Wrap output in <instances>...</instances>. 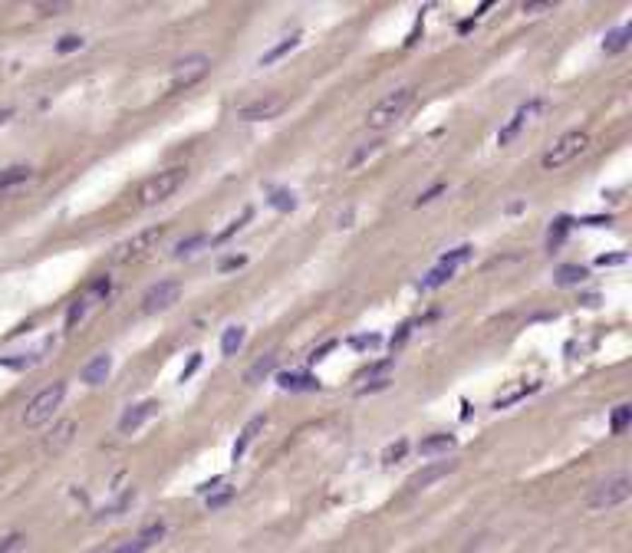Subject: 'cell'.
I'll return each mask as SVG.
<instances>
[{"instance_id":"31","label":"cell","mask_w":632,"mask_h":553,"mask_svg":"<svg viewBox=\"0 0 632 553\" xmlns=\"http://www.w3.org/2000/svg\"><path fill=\"white\" fill-rule=\"evenodd\" d=\"M379 149H382V142H365L363 149H359V152H356L353 158H349V168H359V165H363L365 158H373V155L379 152Z\"/></svg>"},{"instance_id":"11","label":"cell","mask_w":632,"mask_h":553,"mask_svg":"<svg viewBox=\"0 0 632 553\" xmlns=\"http://www.w3.org/2000/svg\"><path fill=\"white\" fill-rule=\"evenodd\" d=\"M182 293V286L175 284V280H162V284L148 286V293L142 296V310L145 313H155V310H168V306L178 300Z\"/></svg>"},{"instance_id":"21","label":"cell","mask_w":632,"mask_h":553,"mask_svg":"<svg viewBox=\"0 0 632 553\" xmlns=\"http://www.w3.org/2000/svg\"><path fill=\"white\" fill-rule=\"evenodd\" d=\"M629 37H632V27H616V30H609V33H606V40H603V50H606V53H619V50L629 47Z\"/></svg>"},{"instance_id":"47","label":"cell","mask_w":632,"mask_h":553,"mask_svg":"<svg viewBox=\"0 0 632 553\" xmlns=\"http://www.w3.org/2000/svg\"><path fill=\"white\" fill-rule=\"evenodd\" d=\"M375 343H379V336H359L353 346H359V349H363V346H375Z\"/></svg>"},{"instance_id":"29","label":"cell","mask_w":632,"mask_h":553,"mask_svg":"<svg viewBox=\"0 0 632 553\" xmlns=\"http://www.w3.org/2000/svg\"><path fill=\"white\" fill-rule=\"evenodd\" d=\"M392 369V359H382V363H375V366H369V369H363L359 372V376H356V379L363 382V379H385V372Z\"/></svg>"},{"instance_id":"6","label":"cell","mask_w":632,"mask_h":553,"mask_svg":"<svg viewBox=\"0 0 632 553\" xmlns=\"http://www.w3.org/2000/svg\"><path fill=\"white\" fill-rule=\"evenodd\" d=\"M632 494V481L629 475H616V477H606V481H599V484L590 491V511H609V507H619L626 504Z\"/></svg>"},{"instance_id":"35","label":"cell","mask_w":632,"mask_h":553,"mask_svg":"<svg viewBox=\"0 0 632 553\" xmlns=\"http://www.w3.org/2000/svg\"><path fill=\"white\" fill-rule=\"evenodd\" d=\"M83 47V37L79 33H66V37H59L57 43V53H73V50Z\"/></svg>"},{"instance_id":"26","label":"cell","mask_w":632,"mask_h":553,"mask_svg":"<svg viewBox=\"0 0 632 553\" xmlns=\"http://www.w3.org/2000/svg\"><path fill=\"white\" fill-rule=\"evenodd\" d=\"M586 280V270L576 267V264H566V267L556 270V284L560 286H570V284H583Z\"/></svg>"},{"instance_id":"22","label":"cell","mask_w":632,"mask_h":553,"mask_svg":"<svg viewBox=\"0 0 632 553\" xmlns=\"http://www.w3.org/2000/svg\"><path fill=\"white\" fill-rule=\"evenodd\" d=\"M277 369V356H264V359H257V363L250 366L247 369V376H244V382H250V385H254V382H260V379H267L270 372Z\"/></svg>"},{"instance_id":"24","label":"cell","mask_w":632,"mask_h":553,"mask_svg":"<svg viewBox=\"0 0 632 553\" xmlns=\"http://www.w3.org/2000/svg\"><path fill=\"white\" fill-rule=\"evenodd\" d=\"M30 175H33V172H30L27 165H13V168H4V172H0V191L13 188V185H23Z\"/></svg>"},{"instance_id":"30","label":"cell","mask_w":632,"mask_h":553,"mask_svg":"<svg viewBox=\"0 0 632 553\" xmlns=\"http://www.w3.org/2000/svg\"><path fill=\"white\" fill-rule=\"evenodd\" d=\"M629 419H632V405H619V409L613 412V435H623Z\"/></svg>"},{"instance_id":"9","label":"cell","mask_w":632,"mask_h":553,"mask_svg":"<svg viewBox=\"0 0 632 553\" xmlns=\"http://www.w3.org/2000/svg\"><path fill=\"white\" fill-rule=\"evenodd\" d=\"M544 105H546V103H544V99H540V95H537V99H530V103H524V105H520L517 112L510 115V122H508V125H504V129H501V132H498V145H510V142H514V139H517V135H520V129H524V125L530 122V119H534V115L540 112Z\"/></svg>"},{"instance_id":"43","label":"cell","mask_w":632,"mask_h":553,"mask_svg":"<svg viewBox=\"0 0 632 553\" xmlns=\"http://www.w3.org/2000/svg\"><path fill=\"white\" fill-rule=\"evenodd\" d=\"M109 290H112V280H109V276H99L96 284H93V293H109Z\"/></svg>"},{"instance_id":"25","label":"cell","mask_w":632,"mask_h":553,"mask_svg":"<svg viewBox=\"0 0 632 553\" xmlns=\"http://www.w3.org/2000/svg\"><path fill=\"white\" fill-rule=\"evenodd\" d=\"M570 228H573V221H570V218H560V221H556L554 228H550V234H546V248H550V250L560 248V244H563V238L570 234Z\"/></svg>"},{"instance_id":"41","label":"cell","mask_w":632,"mask_h":553,"mask_svg":"<svg viewBox=\"0 0 632 553\" xmlns=\"http://www.w3.org/2000/svg\"><path fill=\"white\" fill-rule=\"evenodd\" d=\"M441 191H445V185H435V188H428V191H425V194H421V198L415 201V204H419V208H421V204H428V201H435V198H438Z\"/></svg>"},{"instance_id":"5","label":"cell","mask_w":632,"mask_h":553,"mask_svg":"<svg viewBox=\"0 0 632 553\" xmlns=\"http://www.w3.org/2000/svg\"><path fill=\"white\" fill-rule=\"evenodd\" d=\"M63 399H66V382H53V385H47L43 392H37V395L30 399L27 412H23V425H27V429H40L43 421L53 419V412L63 405Z\"/></svg>"},{"instance_id":"12","label":"cell","mask_w":632,"mask_h":553,"mask_svg":"<svg viewBox=\"0 0 632 553\" xmlns=\"http://www.w3.org/2000/svg\"><path fill=\"white\" fill-rule=\"evenodd\" d=\"M155 409H158V402H139V405H129V409L122 412V419H119V431H122V435H132V431H139L145 421L152 419Z\"/></svg>"},{"instance_id":"14","label":"cell","mask_w":632,"mask_h":553,"mask_svg":"<svg viewBox=\"0 0 632 553\" xmlns=\"http://www.w3.org/2000/svg\"><path fill=\"white\" fill-rule=\"evenodd\" d=\"M109 369H112L109 353H99L96 359H89L86 363V369H83V382H86V385H103L105 376H109Z\"/></svg>"},{"instance_id":"45","label":"cell","mask_w":632,"mask_h":553,"mask_svg":"<svg viewBox=\"0 0 632 553\" xmlns=\"http://www.w3.org/2000/svg\"><path fill=\"white\" fill-rule=\"evenodd\" d=\"M623 260H626V254H613V257H599L596 264H599V267H613V264H623Z\"/></svg>"},{"instance_id":"28","label":"cell","mask_w":632,"mask_h":553,"mask_svg":"<svg viewBox=\"0 0 632 553\" xmlns=\"http://www.w3.org/2000/svg\"><path fill=\"white\" fill-rule=\"evenodd\" d=\"M165 530H168V527H165V520H155V524H148L142 534H139V540H142L145 547H152L155 540H162V537H165Z\"/></svg>"},{"instance_id":"40","label":"cell","mask_w":632,"mask_h":553,"mask_svg":"<svg viewBox=\"0 0 632 553\" xmlns=\"http://www.w3.org/2000/svg\"><path fill=\"white\" fill-rule=\"evenodd\" d=\"M148 550V547L142 544V540H139V537H135V540H129V544H122V547H115L112 553H145Z\"/></svg>"},{"instance_id":"39","label":"cell","mask_w":632,"mask_h":553,"mask_svg":"<svg viewBox=\"0 0 632 553\" xmlns=\"http://www.w3.org/2000/svg\"><path fill=\"white\" fill-rule=\"evenodd\" d=\"M20 544H23V534H10V537H4V540H0V553H13V550H20Z\"/></svg>"},{"instance_id":"27","label":"cell","mask_w":632,"mask_h":553,"mask_svg":"<svg viewBox=\"0 0 632 553\" xmlns=\"http://www.w3.org/2000/svg\"><path fill=\"white\" fill-rule=\"evenodd\" d=\"M540 385L537 382H530V385H520V389H514V392H508V395H501L498 402H494V409H508V405H514V402H520V399H527L530 392H537Z\"/></svg>"},{"instance_id":"33","label":"cell","mask_w":632,"mask_h":553,"mask_svg":"<svg viewBox=\"0 0 632 553\" xmlns=\"http://www.w3.org/2000/svg\"><path fill=\"white\" fill-rule=\"evenodd\" d=\"M270 204L280 211H290L297 204V198H293V191H274V194H270Z\"/></svg>"},{"instance_id":"16","label":"cell","mask_w":632,"mask_h":553,"mask_svg":"<svg viewBox=\"0 0 632 553\" xmlns=\"http://www.w3.org/2000/svg\"><path fill=\"white\" fill-rule=\"evenodd\" d=\"M73 435H76V421H59L57 429L49 431V438H47V451H63L73 441Z\"/></svg>"},{"instance_id":"20","label":"cell","mask_w":632,"mask_h":553,"mask_svg":"<svg viewBox=\"0 0 632 553\" xmlns=\"http://www.w3.org/2000/svg\"><path fill=\"white\" fill-rule=\"evenodd\" d=\"M244 326H228L224 336H221V353L224 356H238V349L244 346Z\"/></svg>"},{"instance_id":"18","label":"cell","mask_w":632,"mask_h":553,"mask_svg":"<svg viewBox=\"0 0 632 553\" xmlns=\"http://www.w3.org/2000/svg\"><path fill=\"white\" fill-rule=\"evenodd\" d=\"M132 501H135V487H129L122 497H115L112 504H105V507H99V514H96V520H109V517H122L129 507H132Z\"/></svg>"},{"instance_id":"13","label":"cell","mask_w":632,"mask_h":553,"mask_svg":"<svg viewBox=\"0 0 632 553\" xmlns=\"http://www.w3.org/2000/svg\"><path fill=\"white\" fill-rule=\"evenodd\" d=\"M458 467V461H435V465H428V467H421L419 475H412L409 477V487H415V491H421V487H428V484H435V481H441L445 475H451Z\"/></svg>"},{"instance_id":"34","label":"cell","mask_w":632,"mask_h":553,"mask_svg":"<svg viewBox=\"0 0 632 553\" xmlns=\"http://www.w3.org/2000/svg\"><path fill=\"white\" fill-rule=\"evenodd\" d=\"M247 221H250V208H247V211H244V214H240V218H234V221H230L228 228L221 231V234H218V238H214V240H228V238H230V234H238V231H240V228H244V224H247Z\"/></svg>"},{"instance_id":"2","label":"cell","mask_w":632,"mask_h":553,"mask_svg":"<svg viewBox=\"0 0 632 553\" xmlns=\"http://www.w3.org/2000/svg\"><path fill=\"white\" fill-rule=\"evenodd\" d=\"M586 149H590V135H586L583 129H573V132L560 135V139L546 149L544 158H540V168H544V172H556V168L570 165L573 158H580Z\"/></svg>"},{"instance_id":"10","label":"cell","mask_w":632,"mask_h":553,"mask_svg":"<svg viewBox=\"0 0 632 553\" xmlns=\"http://www.w3.org/2000/svg\"><path fill=\"white\" fill-rule=\"evenodd\" d=\"M283 95H260V99H254V103H247V105H240V119L244 122H260V119H274V115H280L283 112Z\"/></svg>"},{"instance_id":"15","label":"cell","mask_w":632,"mask_h":553,"mask_svg":"<svg viewBox=\"0 0 632 553\" xmlns=\"http://www.w3.org/2000/svg\"><path fill=\"white\" fill-rule=\"evenodd\" d=\"M264 429V415H257V419H250L247 425H244V431H240V438H238V445H234V451H230V458L234 461H240L244 458V451L250 448V441L257 438V431Z\"/></svg>"},{"instance_id":"37","label":"cell","mask_w":632,"mask_h":553,"mask_svg":"<svg viewBox=\"0 0 632 553\" xmlns=\"http://www.w3.org/2000/svg\"><path fill=\"white\" fill-rule=\"evenodd\" d=\"M405 448H409V445H405V441H395V445H389V448H385V455H382V461L385 465H392V461H399L405 455Z\"/></svg>"},{"instance_id":"19","label":"cell","mask_w":632,"mask_h":553,"mask_svg":"<svg viewBox=\"0 0 632 553\" xmlns=\"http://www.w3.org/2000/svg\"><path fill=\"white\" fill-rule=\"evenodd\" d=\"M280 389H307V392H313V389H320V379H313V376H303V372H283L280 376Z\"/></svg>"},{"instance_id":"7","label":"cell","mask_w":632,"mask_h":553,"mask_svg":"<svg viewBox=\"0 0 632 553\" xmlns=\"http://www.w3.org/2000/svg\"><path fill=\"white\" fill-rule=\"evenodd\" d=\"M471 254H474V248H471V244H461V248L448 250V254H445V257L438 260V267L428 270V276H421V284H419V286H421V290H438L441 284H448L451 276L458 274L461 264H468Z\"/></svg>"},{"instance_id":"44","label":"cell","mask_w":632,"mask_h":553,"mask_svg":"<svg viewBox=\"0 0 632 553\" xmlns=\"http://www.w3.org/2000/svg\"><path fill=\"white\" fill-rule=\"evenodd\" d=\"M198 366H201V356H192V363H188V366L182 369V382H185V379H192V372L198 369Z\"/></svg>"},{"instance_id":"8","label":"cell","mask_w":632,"mask_h":553,"mask_svg":"<svg viewBox=\"0 0 632 553\" xmlns=\"http://www.w3.org/2000/svg\"><path fill=\"white\" fill-rule=\"evenodd\" d=\"M208 66H211V59L208 57H188V59H182V63H175V69H172V89H188V86H194L198 79L208 73Z\"/></svg>"},{"instance_id":"32","label":"cell","mask_w":632,"mask_h":553,"mask_svg":"<svg viewBox=\"0 0 632 553\" xmlns=\"http://www.w3.org/2000/svg\"><path fill=\"white\" fill-rule=\"evenodd\" d=\"M204 240H208V234H192V238L178 240V248H175V254H178V257H185V254H192L194 248H201Z\"/></svg>"},{"instance_id":"42","label":"cell","mask_w":632,"mask_h":553,"mask_svg":"<svg viewBox=\"0 0 632 553\" xmlns=\"http://www.w3.org/2000/svg\"><path fill=\"white\" fill-rule=\"evenodd\" d=\"M247 264V257H228V260H221V270H238Z\"/></svg>"},{"instance_id":"23","label":"cell","mask_w":632,"mask_h":553,"mask_svg":"<svg viewBox=\"0 0 632 553\" xmlns=\"http://www.w3.org/2000/svg\"><path fill=\"white\" fill-rule=\"evenodd\" d=\"M297 43H300V33H293V37H287V40H280L277 47L267 50V53L260 57V66H270V63H277V59H280V57H287V53H290L293 47H297Z\"/></svg>"},{"instance_id":"1","label":"cell","mask_w":632,"mask_h":553,"mask_svg":"<svg viewBox=\"0 0 632 553\" xmlns=\"http://www.w3.org/2000/svg\"><path fill=\"white\" fill-rule=\"evenodd\" d=\"M412 99H415V89L412 86H399L395 93H389V95H382L379 103L369 109V115H365V125L369 129H389L392 122H399L405 115V109L412 105Z\"/></svg>"},{"instance_id":"17","label":"cell","mask_w":632,"mask_h":553,"mask_svg":"<svg viewBox=\"0 0 632 553\" xmlns=\"http://www.w3.org/2000/svg\"><path fill=\"white\" fill-rule=\"evenodd\" d=\"M455 448V435H445V431H438V435H431V438H425L419 445V455H425V458H431V455H445V451Z\"/></svg>"},{"instance_id":"4","label":"cell","mask_w":632,"mask_h":553,"mask_svg":"<svg viewBox=\"0 0 632 553\" xmlns=\"http://www.w3.org/2000/svg\"><path fill=\"white\" fill-rule=\"evenodd\" d=\"M185 175H188V172H185L182 165H175V168H165V172L152 175V178L139 188V208H155V204H162L165 198H172L175 191L182 188Z\"/></svg>"},{"instance_id":"3","label":"cell","mask_w":632,"mask_h":553,"mask_svg":"<svg viewBox=\"0 0 632 553\" xmlns=\"http://www.w3.org/2000/svg\"><path fill=\"white\" fill-rule=\"evenodd\" d=\"M165 234H168V224H155V228L139 231L132 240L119 244V250L112 254V260L115 264H139V260L152 257V250H158V244L165 240Z\"/></svg>"},{"instance_id":"46","label":"cell","mask_w":632,"mask_h":553,"mask_svg":"<svg viewBox=\"0 0 632 553\" xmlns=\"http://www.w3.org/2000/svg\"><path fill=\"white\" fill-rule=\"evenodd\" d=\"M385 385H389V376H385V379H375L373 385H363L359 392H379V389H385Z\"/></svg>"},{"instance_id":"36","label":"cell","mask_w":632,"mask_h":553,"mask_svg":"<svg viewBox=\"0 0 632 553\" xmlns=\"http://www.w3.org/2000/svg\"><path fill=\"white\" fill-rule=\"evenodd\" d=\"M234 497V487H224V491H218V494H208V507L211 511H218V507H224Z\"/></svg>"},{"instance_id":"38","label":"cell","mask_w":632,"mask_h":553,"mask_svg":"<svg viewBox=\"0 0 632 553\" xmlns=\"http://www.w3.org/2000/svg\"><path fill=\"white\" fill-rule=\"evenodd\" d=\"M83 313H86V303H83V300H76V303L69 306V313H66V330H73V326H76V320H83Z\"/></svg>"}]
</instances>
